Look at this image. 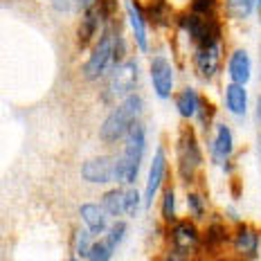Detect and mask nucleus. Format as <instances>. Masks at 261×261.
Instances as JSON below:
<instances>
[{
  "instance_id": "f257e3e1",
  "label": "nucleus",
  "mask_w": 261,
  "mask_h": 261,
  "mask_svg": "<svg viewBox=\"0 0 261 261\" xmlns=\"http://www.w3.org/2000/svg\"><path fill=\"white\" fill-rule=\"evenodd\" d=\"M140 113H142V99H140L138 95L126 97L122 104H117L108 113V117L104 119V124H101V128H99L101 142L115 144L122 138H126L130 133V128L138 124Z\"/></svg>"
},
{
  "instance_id": "f03ea898",
  "label": "nucleus",
  "mask_w": 261,
  "mask_h": 261,
  "mask_svg": "<svg viewBox=\"0 0 261 261\" xmlns=\"http://www.w3.org/2000/svg\"><path fill=\"white\" fill-rule=\"evenodd\" d=\"M146 149V130L142 124H135L130 128V133L126 135V142H124V151L117 158V182H128L133 185L138 180L140 165H142Z\"/></svg>"
},
{
  "instance_id": "7ed1b4c3",
  "label": "nucleus",
  "mask_w": 261,
  "mask_h": 261,
  "mask_svg": "<svg viewBox=\"0 0 261 261\" xmlns=\"http://www.w3.org/2000/svg\"><path fill=\"white\" fill-rule=\"evenodd\" d=\"M115 39L117 34H113L111 30H106L101 34V39L97 41L95 50L90 52L88 61L84 63V77L86 79H97L108 70V65L113 63V54H115Z\"/></svg>"
},
{
  "instance_id": "20e7f679",
  "label": "nucleus",
  "mask_w": 261,
  "mask_h": 261,
  "mask_svg": "<svg viewBox=\"0 0 261 261\" xmlns=\"http://www.w3.org/2000/svg\"><path fill=\"white\" fill-rule=\"evenodd\" d=\"M203 162L198 142H196L192 128H182L180 142H178V169H180V178L185 182L194 180V173Z\"/></svg>"
},
{
  "instance_id": "39448f33",
  "label": "nucleus",
  "mask_w": 261,
  "mask_h": 261,
  "mask_svg": "<svg viewBox=\"0 0 261 261\" xmlns=\"http://www.w3.org/2000/svg\"><path fill=\"white\" fill-rule=\"evenodd\" d=\"M138 86V63L135 61H124L113 70L111 79L106 86V99H119V97H130L133 88Z\"/></svg>"
},
{
  "instance_id": "423d86ee",
  "label": "nucleus",
  "mask_w": 261,
  "mask_h": 261,
  "mask_svg": "<svg viewBox=\"0 0 261 261\" xmlns=\"http://www.w3.org/2000/svg\"><path fill=\"white\" fill-rule=\"evenodd\" d=\"M81 178L86 182H95V185H108L117 180V158L97 155L86 160L81 165Z\"/></svg>"
},
{
  "instance_id": "0eeeda50",
  "label": "nucleus",
  "mask_w": 261,
  "mask_h": 261,
  "mask_svg": "<svg viewBox=\"0 0 261 261\" xmlns=\"http://www.w3.org/2000/svg\"><path fill=\"white\" fill-rule=\"evenodd\" d=\"M151 81H153V90L160 99H167L173 88V68L167 57H153L151 59Z\"/></svg>"
},
{
  "instance_id": "6e6552de",
  "label": "nucleus",
  "mask_w": 261,
  "mask_h": 261,
  "mask_svg": "<svg viewBox=\"0 0 261 261\" xmlns=\"http://www.w3.org/2000/svg\"><path fill=\"white\" fill-rule=\"evenodd\" d=\"M196 70L203 79H212L219 72L221 65V43H207V45H198L194 54Z\"/></svg>"
},
{
  "instance_id": "1a4fd4ad",
  "label": "nucleus",
  "mask_w": 261,
  "mask_h": 261,
  "mask_svg": "<svg viewBox=\"0 0 261 261\" xmlns=\"http://www.w3.org/2000/svg\"><path fill=\"white\" fill-rule=\"evenodd\" d=\"M165 173H167V155L165 149H158L153 160H151V169H149V178H146V189H144V200H146V207H151L153 203L158 189H160L162 180H165Z\"/></svg>"
},
{
  "instance_id": "9d476101",
  "label": "nucleus",
  "mask_w": 261,
  "mask_h": 261,
  "mask_svg": "<svg viewBox=\"0 0 261 261\" xmlns=\"http://www.w3.org/2000/svg\"><path fill=\"white\" fill-rule=\"evenodd\" d=\"M171 248L182 250V252H192L198 246V230L192 221H178L171 227Z\"/></svg>"
},
{
  "instance_id": "9b49d317",
  "label": "nucleus",
  "mask_w": 261,
  "mask_h": 261,
  "mask_svg": "<svg viewBox=\"0 0 261 261\" xmlns=\"http://www.w3.org/2000/svg\"><path fill=\"white\" fill-rule=\"evenodd\" d=\"M232 246H234V252L241 259H254L259 254V234L257 230L248 225H241L237 230L234 239H232Z\"/></svg>"
},
{
  "instance_id": "f8f14e48",
  "label": "nucleus",
  "mask_w": 261,
  "mask_h": 261,
  "mask_svg": "<svg viewBox=\"0 0 261 261\" xmlns=\"http://www.w3.org/2000/svg\"><path fill=\"white\" fill-rule=\"evenodd\" d=\"M79 216L81 221L86 223V227L92 232V234H101V232H106V212L101 205H95V203H84L79 207Z\"/></svg>"
},
{
  "instance_id": "ddd939ff",
  "label": "nucleus",
  "mask_w": 261,
  "mask_h": 261,
  "mask_svg": "<svg viewBox=\"0 0 261 261\" xmlns=\"http://www.w3.org/2000/svg\"><path fill=\"white\" fill-rule=\"evenodd\" d=\"M250 70H252V63H250V57L246 50H237L230 57V63H227V72L232 77V84L246 86L250 81Z\"/></svg>"
},
{
  "instance_id": "4468645a",
  "label": "nucleus",
  "mask_w": 261,
  "mask_h": 261,
  "mask_svg": "<svg viewBox=\"0 0 261 261\" xmlns=\"http://www.w3.org/2000/svg\"><path fill=\"white\" fill-rule=\"evenodd\" d=\"M126 14H128V23L133 27V34H135V41H138L140 50H146V20H144V14L140 9V5L135 0H128L126 3Z\"/></svg>"
},
{
  "instance_id": "2eb2a0df",
  "label": "nucleus",
  "mask_w": 261,
  "mask_h": 261,
  "mask_svg": "<svg viewBox=\"0 0 261 261\" xmlns=\"http://www.w3.org/2000/svg\"><path fill=\"white\" fill-rule=\"evenodd\" d=\"M101 16H99V9L97 7H92L90 12H86L84 14V20H81V25H79V32H77V39H79V47H86L88 43L95 39V34H97V30H99V23H101Z\"/></svg>"
},
{
  "instance_id": "dca6fc26",
  "label": "nucleus",
  "mask_w": 261,
  "mask_h": 261,
  "mask_svg": "<svg viewBox=\"0 0 261 261\" xmlns=\"http://www.w3.org/2000/svg\"><path fill=\"white\" fill-rule=\"evenodd\" d=\"M225 106L230 113L234 115H246L248 111V92L243 86L239 84H230L225 88Z\"/></svg>"
},
{
  "instance_id": "f3484780",
  "label": "nucleus",
  "mask_w": 261,
  "mask_h": 261,
  "mask_svg": "<svg viewBox=\"0 0 261 261\" xmlns=\"http://www.w3.org/2000/svg\"><path fill=\"white\" fill-rule=\"evenodd\" d=\"M232 130L225 126V124H219L216 126V138H214V144H212V151H214V158L219 162H225L232 153Z\"/></svg>"
},
{
  "instance_id": "a211bd4d",
  "label": "nucleus",
  "mask_w": 261,
  "mask_h": 261,
  "mask_svg": "<svg viewBox=\"0 0 261 261\" xmlns=\"http://www.w3.org/2000/svg\"><path fill=\"white\" fill-rule=\"evenodd\" d=\"M198 106H200V99H198V95L192 90V88H185L180 95L176 97V108H178V113L187 119V117H194L196 113H198Z\"/></svg>"
},
{
  "instance_id": "6ab92c4d",
  "label": "nucleus",
  "mask_w": 261,
  "mask_h": 261,
  "mask_svg": "<svg viewBox=\"0 0 261 261\" xmlns=\"http://www.w3.org/2000/svg\"><path fill=\"white\" fill-rule=\"evenodd\" d=\"M101 207L108 216H119L124 214V192L122 189H111V192L104 194V198H101Z\"/></svg>"
},
{
  "instance_id": "aec40b11",
  "label": "nucleus",
  "mask_w": 261,
  "mask_h": 261,
  "mask_svg": "<svg viewBox=\"0 0 261 261\" xmlns=\"http://www.w3.org/2000/svg\"><path fill=\"white\" fill-rule=\"evenodd\" d=\"M259 0H227L225 9L232 18H248L252 14V9L257 7Z\"/></svg>"
},
{
  "instance_id": "412c9836",
  "label": "nucleus",
  "mask_w": 261,
  "mask_h": 261,
  "mask_svg": "<svg viewBox=\"0 0 261 261\" xmlns=\"http://www.w3.org/2000/svg\"><path fill=\"white\" fill-rule=\"evenodd\" d=\"M113 248L111 243L106 241V239H101V241H95L90 248V254H88V261H111L113 257Z\"/></svg>"
},
{
  "instance_id": "4be33fe9",
  "label": "nucleus",
  "mask_w": 261,
  "mask_h": 261,
  "mask_svg": "<svg viewBox=\"0 0 261 261\" xmlns=\"http://www.w3.org/2000/svg\"><path fill=\"white\" fill-rule=\"evenodd\" d=\"M162 219L173 223L176 219V194H173V189H165V196H162Z\"/></svg>"
},
{
  "instance_id": "5701e85b",
  "label": "nucleus",
  "mask_w": 261,
  "mask_h": 261,
  "mask_svg": "<svg viewBox=\"0 0 261 261\" xmlns=\"http://www.w3.org/2000/svg\"><path fill=\"white\" fill-rule=\"evenodd\" d=\"M225 227L221 225V223H214V225H210L207 234H205V243H207V248H219L223 241H225Z\"/></svg>"
},
{
  "instance_id": "b1692460",
  "label": "nucleus",
  "mask_w": 261,
  "mask_h": 261,
  "mask_svg": "<svg viewBox=\"0 0 261 261\" xmlns=\"http://www.w3.org/2000/svg\"><path fill=\"white\" fill-rule=\"evenodd\" d=\"M138 212H140V194L135 189H126L124 192V214L138 216Z\"/></svg>"
},
{
  "instance_id": "393cba45",
  "label": "nucleus",
  "mask_w": 261,
  "mask_h": 261,
  "mask_svg": "<svg viewBox=\"0 0 261 261\" xmlns=\"http://www.w3.org/2000/svg\"><path fill=\"white\" fill-rule=\"evenodd\" d=\"M216 9V0H194L192 3V12L203 16V18H212Z\"/></svg>"
},
{
  "instance_id": "a878e982",
  "label": "nucleus",
  "mask_w": 261,
  "mask_h": 261,
  "mask_svg": "<svg viewBox=\"0 0 261 261\" xmlns=\"http://www.w3.org/2000/svg\"><path fill=\"white\" fill-rule=\"evenodd\" d=\"M90 237H92L90 230H79L77 232V254L79 257H88L90 254V248H92Z\"/></svg>"
},
{
  "instance_id": "bb28decb",
  "label": "nucleus",
  "mask_w": 261,
  "mask_h": 261,
  "mask_svg": "<svg viewBox=\"0 0 261 261\" xmlns=\"http://www.w3.org/2000/svg\"><path fill=\"white\" fill-rule=\"evenodd\" d=\"M187 207L194 214V219H203V216H205V200H203V196L189 194L187 196Z\"/></svg>"
},
{
  "instance_id": "cd10ccee",
  "label": "nucleus",
  "mask_w": 261,
  "mask_h": 261,
  "mask_svg": "<svg viewBox=\"0 0 261 261\" xmlns=\"http://www.w3.org/2000/svg\"><path fill=\"white\" fill-rule=\"evenodd\" d=\"M149 16L153 18V23L165 25V20H167V5H165V0H153V3H151V7H149Z\"/></svg>"
},
{
  "instance_id": "c85d7f7f",
  "label": "nucleus",
  "mask_w": 261,
  "mask_h": 261,
  "mask_svg": "<svg viewBox=\"0 0 261 261\" xmlns=\"http://www.w3.org/2000/svg\"><path fill=\"white\" fill-rule=\"evenodd\" d=\"M124 234H126V223H122V221H117L115 225L108 230V234H106V241L111 243L113 248H117L119 246V241L124 239Z\"/></svg>"
},
{
  "instance_id": "c756f323",
  "label": "nucleus",
  "mask_w": 261,
  "mask_h": 261,
  "mask_svg": "<svg viewBox=\"0 0 261 261\" xmlns=\"http://www.w3.org/2000/svg\"><path fill=\"white\" fill-rule=\"evenodd\" d=\"M97 9H99V16L104 20H108L111 16H115V9H117V3L115 0H99V5H97Z\"/></svg>"
},
{
  "instance_id": "7c9ffc66",
  "label": "nucleus",
  "mask_w": 261,
  "mask_h": 261,
  "mask_svg": "<svg viewBox=\"0 0 261 261\" xmlns=\"http://www.w3.org/2000/svg\"><path fill=\"white\" fill-rule=\"evenodd\" d=\"M187 254H189V252H182V250H176V248H171L169 252H167L165 261H187Z\"/></svg>"
},
{
  "instance_id": "2f4dec72",
  "label": "nucleus",
  "mask_w": 261,
  "mask_h": 261,
  "mask_svg": "<svg viewBox=\"0 0 261 261\" xmlns=\"http://www.w3.org/2000/svg\"><path fill=\"white\" fill-rule=\"evenodd\" d=\"M74 5H77V9L79 12H90L92 7H97V5H99V0H74Z\"/></svg>"
},
{
  "instance_id": "473e14b6",
  "label": "nucleus",
  "mask_w": 261,
  "mask_h": 261,
  "mask_svg": "<svg viewBox=\"0 0 261 261\" xmlns=\"http://www.w3.org/2000/svg\"><path fill=\"white\" fill-rule=\"evenodd\" d=\"M54 7L65 12V9H70V0H54Z\"/></svg>"
},
{
  "instance_id": "72a5a7b5",
  "label": "nucleus",
  "mask_w": 261,
  "mask_h": 261,
  "mask_svg": "<svg viewBox=\"0 0 261 261\" xmlns=\"http://www.w3.org/2000/svg\"><path fill=\"white\" fill-rule=\"evenodd\" d=\"M223 261H239V259H223Z\"/></svg>"
},
{
  "instance_id": "f704fd0d",
  "label": "nucleus",
  "mask_w": 261,
  "mask_h": 261,
  "mask_svg": "<svg viewBox=\"0 0 261 261\" xmlns=\"http://www.w3.org/2000/svg\"><path fill=\"white\" fill-rule=\"evenodd\" d=\"M70 261H79V259H77V257H72V259H70Z\"/></svg>"
},
{
  "instance_id": "c9c22d12",
  "label": "nucleus",
  "mask_w": 261,
  "mask_h": 261,
  "mask_svg": "<svg viewBox=\"0 0 261 261\" xmlns=\"http://www.w3.org/2000/svg\"><path fill=\"white\" fill-rule=\"evenodd\" d=\"M259 7H261V0H259Z\"/></svg>"
}]
</instances>
